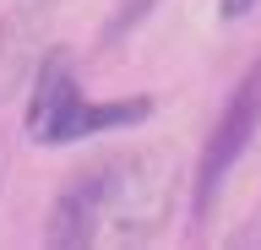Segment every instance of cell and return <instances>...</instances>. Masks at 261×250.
Segmentation results:
<instances>
[{"instance_id": "cell-3", "label": "cell", "mask_w": 261, "mask_h": 250, "mask_svg": "<svg viewBox=\"0 0 261 250\" xmlns=\"http://www.w3.org/2000/svg\"><path fill=\"white\" fill-rule=\"evenodd\" d=\"M256 125H261V71H250V76L240 82V93H234V103L223 109V120H218L207 152H201V174H196V212H207V201L223 190L228 169L240 163V152L250 147Z\"/></svg>"}, {"instance_id": "cell-2", "label": "cell", "mask_w": 261, "mask_h": 250, "mask_svg": "<svg viewBox=\"0 0 261 250\" xmlns=\"http://www.w3.org/2000/svg\"><path fill=\"white\" fill-rule=\"evenodd\" d=\"M152 115L147 98L130 103H93L82 98L76 71L60 49H49L33 71V103H28V131L33 142L44 147H65V142H82V136H103V131H125V125H142Z\"/></svg>"}, {"instance_id": "cell-5", "label": "cell", "mask_w": 261, "mask_h": 250, "mask_svg": "<svg viewBox=\"0 0 261 250\" xmlns=\"http://www.w3.org/2000/svg\"><path fill=\"white\" fill-rule=\"evenodd\" d=\"M38 6H60V0H38Z\"/></svg>"}, {"instance_id": "cell-1", "label": "cell", "mask_w": 261, "mask_h": 250, "mask_svg": "<svg viewBox=\"0 0 261 250\" xmlns=\"http://www.w3.org/2000/svg\"><path fill=\"white\" fill-rule=\"evenodd\" d=\"M174 163L158 152H125L76 174V185L49 212V245H147L169 223Z\"/></svg>"}, {"instance_id": "cell-4", "label": "cell", "mask_w": 261, "mask_h": 250, "mask_svg": "<svg viewBox=\"0 0 261 250\" xmlns=\"http://www.w3.org/2000/svg\"><path fill=\"white\" fill-rule=\"evenodd\" d=\"M44 54L49 49H44V11L38 6H22L11 17H0V103L22 82H33Z\"/></svg>"}]
</instances>
